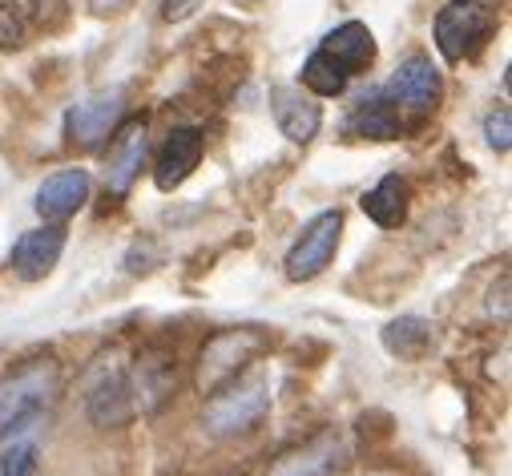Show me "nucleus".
<instances>
[{
    "label": "nucleus",
    "mask_w": 512,
    "mask_h": 476,
    "mask_svg": "<svg viewBox=\"0 0 512 476\" xmlns=\"http://www.w3.org/2000/svg\"><path fill=\"white\" fill-rule=\"evenodd\" d=\"M271 380L267 372H246V376H234L230 384H222L218 392H210L206 408H202V428L214 436V440H230V436H242L250 428H259L263 416L271 412Z\"/></svg>",
    "instance_id": "nucleus-1"
},
{
    "label": "nucleus",
    "mask_w": 512,
    "mask_h": 476,
    "mask_svg": "<svg viewBox=\"0 0 512 476\" xmlns=\"http://www.w3.org/2000/svg\"><path fill=\"white\" fill-rule=\"evenodd\" d=\"M267 347H271V331H263V327H230V331L210 335L202 343V351H198L194 388L202 396L218 392L222 384H230L234 376H242Z\"/></svg>",
    "instance_id": "nucleus-2"
},
{
    "label": "nucleus",
    "mask_w": 512,
    "mask_h": 476,
    "mask_svg": "<svg viewBox=\"0 0 512 476\" xmlns=\"http://www.w3.org/2000/svg\"><path fill=\"white\" fill-rule=\"evenodd\" d=\"M81 404H85V416L105 432L125 428L138 416L134 392H130V372L117 360V351L93 360V368L85 372V384H81Z\"/></svg>",
    "instance_id": "nucleus-3"
},
{
    "label": "nucleus",
    "mask_w": 512,
    "mask_h": 476,
    "mask_svg": "<svg viewBox=\"0 0 512 476\" xmlns=\"http://www.w3.org/2000/svg\"><path fill=\"white\" fill-rule=\"evenodd\" d=\"M61 392L57 360H25L0 380V428H9L33 412H49Z\"/></svg>",
    "instance_id": "nucleus-4"
},
{
    "label": "nucleus",
    "mask_w": 512,
    "mask_h": 476,
    "mask_svg": "<svg viewBox=\"0 0 512 476\" xmlns=\"http://www.w3.org/2000/svg\"><path fill=\"white\" fill-rule=\"evenodd\" d=\"M339 234H343V214H339V210L315 214V218L303 226V234L295 238V247L287 251V259H283L287 279H291V283H311V279H319V275L331 267L335 251H339Z\"/></svg>",
    "instance_id": "nucleus-5"
},
{
    "label": "nucleus",
    "mask_w": 512,
    "mask_h": 476,
    "mask_svg": "<svg viewBox=\"0 0 512 476\" xmlns=\"http://www.w3.org/2000/svg\"><path fill=\"white\" fill-rule=\"evenodd\" d=\"M125 372H130V392H134L138 416H154L158 408H166L182 384V364L166 347H146L134 364H125Z\"/></svg>",
    "instance_id": "nucleus-6"
},
{
    "label": "nucleus",
    "mask_w": 512,
    "mask_h": 476,
    "mask_svg": "<svg viewBox=\"0 0 512 476\" xmlns=\"http://www.w3.org/2000/svg\"><path fill=\"white\" fill-rule=\"evenodd\" d=\"M347 460H351L347 436L335 432V428H323V432H315L311 440L283 448V452L271 460L267 476H339V472L347 468Z\"/></svg>",
    "instance_id": "nucleus-7"
},
{
    "label": "nucleus",
    "mask_w": 512,
    "mask_h": 476,
    "mask_svg": "<svg viewBox=\"0 0 512 476\" xmlns=\"http://www.w3.org/2000/svg\"><path fill=\"white\" fill-rule=\"evenodd\" d=\"M125 122V89H101L69 109L65 117V138L77 150H97L113 130Z\"/></svg>",
    "instance_id": "nucleus-8"
},
{
    "label": "nucleus",
    "mask_w": 512,
    "mask_h": 476,
    "mask_svg": "<svg viewBox=\"0 0 512 476\" xmlns=\"http://www.w3.org/2000/svg\"><path fill=\"white\" fill-rule=\"evenodd\" d=\"M488 33H492V13L464 5V0H452V5L440 9V17H436V49L444 53L448 65L468 61L488 41Z\"/></svg>",
    "instance_id": "nucleus-9"
},
{
    "label": "nucleus",
    "mask_w": 512,
    "mask_h": 476,
    "mask_svg": "<svg viewBox=\"0 0 512 476\" xmlns=\"http://www.w3.org/2000/svg\"><path fill=\"white\" fill-rule=\"evenodd\" d=\"M150 154V138H146V117H125L109 138V154H105V190L113 198H125L130 186L138 182L142 166Z\"/></svg>",
    "instance_id": "nucleus-10"
},
{
    "label": "nucleus",
    "mask_w": 512,
    "mask_h": 476,
    "mask_svg": "<svg viewBox=\"0 0 512 476\" xmlns=\"http://www.w3.org/2000/svg\"><path fill=\"white\" fill-rule=\"evenodd\" d=\"M383 97H388L400 113L404 109H412V113H432L436 105H440V97H444V77H440V69L432 65V57H424V53H416V57H408L396 73H392V81L383 85Z\"/></svg>",
    "instance_id": "nucleus-11"
},
{
    "label": "nucleus",
    "mask_w": 512,
    "mask_h": 476,
    "mask_svg": "<svg viewBox=\"0 0 512 476\" xmlns=\"http://www.w3.org/2000/svg\"><path fill=\"white\" fill-rule=\"evenodd\" d=\"M45 424L49 412H33L9 428H0V476H37Z\"/></svg>",
    "instance_id": "nucleus-12"
},
{
    "label": "nucleus",
    "mask_w": 512,
    "mask_h": 476,
    "mask_svg": "<svg viewBox=\"0 0 512 476\" xmlns=\"http://www.w3.org/2000/svg\"><path fill=\"white\" fill-rule=\"evenodd\" d=\"M202 150H206L202 130H194V126L170 130V138H166V146L158 150V162H154V186L166 190V194L178 190V186L198 170Z\"/></svg>",
    "instance_id": "nucleus-13"
},
{
    "label": "nucleus",
    "mask_w": 512,
    "mask_h": 476,
    "mask_svg": "<svg viewBox=\"0 0 512 476\" xmlns=\"http://www.w3.org/2000/svg\"><path fill=\"white\" fill-rule=\"evenodd\" d=\"M271 109H275V122L283 130V138H291L295 146H307L319 126H323V109L315 105L311 93H303L299 85H279L271 89Z\"/></svg>",
    "instance_id": "nucleus-14"
},
{
    "label": "nucleus",
    "mask_w": 512,
    "mask_h": 476,
    "mask_svg": "<svg viewBox=\"0 0 512 476\" xmlns=\"http://www.w3.org/2000/svg\"><path fill=\"white\" fill-rule=\"evenodd\" d=\"M89 190H93L89 174L73 166V170H61V174L45 178L33 206H37V214H41L45 222H65V218H73V214L89 202Z\"/></svg>",
    "instance_id": "nucleus-15"
},
{
    "label": "nucleus",
    "mask_w": 512,
    "mask_h": 476,
    "mask_svg": "<svg viewBox=\"0 0 512 476\" xmlns=\"http://www.w3.org/2000/svg\"><path fill=\"white\" fill-rule=\"evenodd\" d=\"M61 251H65V230L57 222L41 226V230H29V234H21V243L13 247V271L25 283H37V279H45L57 267Z\"/></svg>",
    "instance_id": "nucleus-16"
},
{
    "label": "nucleus",
    "mask_w": 512,
    "mask_h": 476,
    "mask_svg": "<svg viewBox=\"0 0 512 476\" xmlns=\"http://www.w3.org/2000/svg\"><path fill=\"white\" fill-rule=\"evenodd\" d=\"M347 134L367 138V142H392V138L404 134V113L379 93L371 101H359V109L351 113V122H347Z\"/></svg>",
    "instance_id": "nucleus-17"
},
{
    "label": "nucleus",
    "mask_w": 512,
    "mask_h": 476,
    "mask_svg": "<svg viewBox=\"0 0 512 476\" xmlns=\"http://www.w3.org/2000/svg\"><path fill=\"white\" fill-rule=\"evenodd\" d=\"M323 53H331L347 73H363V69H371V61H375V37H371L367 25L347 21V25L331 29V33L323 37Z\"/></svg>",
    "instance_id": "nucleus-18"
},
{
    "label": "nucleus",
    "mask_w": 512,
    "mask_h": 476,
    "mask_svg": "<svg viewBox=\"0 0 512 476\" xmlns=\"http://www.w3.org/2000/svg\"><path fill=\"white\" fill-rule=\"evenodd\" d=\"M359 206H363V214H367L375 226L396 230V226H404V218H408V182H404L400 174L379 178V186L367 190Z\"/></svg>",
    "instance_id": "nucleus-19"
},
{
    "label": "nucleus",
    "mask_w": 512,
    "mask_h": 476,
    "mask_svg": "<svg viewBox=\"0 0 512 476\" xmlns=\"http://www.w3.org/2000/svg\"><path fill=\"white\" fill-rule=\"evenodd\" d=\"M428 343H432V323L420 315H400L383 327V347L400 355V360H416V355L428 351Z\"/></svg>",
    "instance_id": "nucleus-20"
},
{
    "label": "nucleus",
    "mask_w": 512,
    "mask_h": 476,
    "mask_svg": "<svg viewBox=\"0 0 512 476\" xmlns=\"http://www.w3.org/2000/svg\"><path fill=\"white\" fill-rule=\"evenodd\" d=\"M347 69L331 57V53H311L307 61H303V85L315 93V97H339L343 89H347Z\"/></svg>",
    "instance_id": "nucleus-21"
},
{
    "label": "nucleus",
    "mask_w": 512,
    "mask_h": 476,
    "mask_svg": "<svg viewBox=\"0 0 512 476\" xmlns=\"http://www.w3.org/2000/svg\"><path fill=\"white\" fill-rule=\"evenodd\" d=\"M29 37V21L17 5H0V49H21Z\"/></svg>",
    "instance_id": "nucleus-22"
},
{
    "label": "nucleus",
    "mask_w": 512,
    "mask_h": 476,
    "mask_svg": "<svg viewBox=\"0 0 512 476\" xmlns=\"http://www.w3.org/2000/svg\"><path fill=\"white\" fill-rule=\"evenodd\" d=\"M69 0H33L29 5V21L37 25V29H45V33H57L65 21H69Z\"/></svg>",
    "instance_id": "nucleus-23"
},
{
    "label": "nucleus",
    "mask_w": 512,
    "mask_h": 476,
    "mask_svg": "<svg viewBox=\"0 0 512 476\" xmlns=\"http://www.w3.org/2000/svg\"><path fill=\"white\" fill-rule=\"evenodd\" d=\"M484 138H488V146L496 154H508V146H512V113L504 105L484 117Z\"/></svg>",
    "instance_id": "nucleus-24"
},
{
    "label": "nucleus",
    "mask_w": 512,
    "mask_h": 476,
    "mask_svg": "<svg viewBox=\"0 0 512 476\" xmlns=\"http://www.w3.org/2000/svg\"><path fill=\"white\" fill-rule=\"evenodd\" d=\"M206 5V0H162V21H170V25H178V21H190L198 9Z\"/></svg>",
    "instance_id": "nucleus-25"
},
{
    "label": "nucleus",
    "mask_w": 512,
    "mask_h": 476,
    "mask_svg": "<svg viewBox=\"0 0 512 476\" xmlns=\"http://www.w3.org/2000/svg\"><path fill=\"white\" fill-rule=\"evenodd\" d=\"M492 315H500V323H508V275H500V287H492Z\"/></svg>",
    "instance_id": "nucleus-26"
},
{
    "label": "nucleus",
    "mask_w": 512,
    "mask_h": 476,
    "mask_svg": "<svg viewBox=\"0 0 512 476\" xmlns=\"http://www.w3.org/2000/svg\"><path fill=\"white\" fill-rule=\"evenodd\" d=\"M89 9H93L97 17H113V13L130 9V0H89Z\"/></svg>",
    "instance_id": "nucleus-27"
},
{
    "label": "nucleus",
    "mask_w": 512,
    "mask_h": 476,
    "mask_svg": "<svg viewBox=\"0 0 512 476\" xmlns=\"http://www.w3.org/2000/svg\"><path fill=\"white\" fill-rule=\"evenodd\" d=\"M464 5H476V9H488V13H496V9H500V0H464Z\"/></svg>",
    "instance_id": "nucleus-28"
}]
</instances>
